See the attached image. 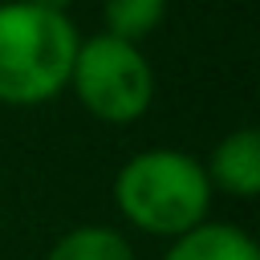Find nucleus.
<instances>
[{
    "label": "nucleus",
    "instance_id": "nucleus-1",
    "mask_svg": "<svg viewBox=\"0 0 260 260\" xmlns=\"http://www.w3.org/2000/svg\"><path fill=\"white\" fill-rule=\"evenodd\" d=\"M118 215L158 240H179L191 228H199L211 211V183L203 171V158L179 146H146L134 150L110 183Z\"/></svg>",
    "mask_w": 260,
    "mask_h": 260
},
{
    "label": "nucleus",
    "instance_id": "nucleus-2",
    "mask_svg": "<svg viewBox=\"0 0 260 260\" xmlns=\"http://www.w3.org/2000/svg\"><path fill=\"white\" fill-rule=\"evenodd\" d=\"M81 32L65 12L0 0V106H45L65 93Z\"/></svg>",
    "mask_w": 260,
    "mask_h": 260
},
{
    "label": "nucleus",
    "instance_id": "nucleus-3",
    "mask_svg": "<svg viewBox=\"0 0 260 260\" xmlns=\"http://www.w3.org/2000/svg\"><path fill=\"white\" fill-rule=\"evenodd\" d=\"M65 89H73L77 106L89 118L110 126H130L154 102V69L142 45L118 41L110 32H93L81 37Z\"/></svg>",
    "mask_w": 260,
    "mask_h": 260
},
{
    "label": "nucleus",
    "instance_id": "nucleus-4",
    "mask_svg": "<svg viewBox=\"0 0 260 260\" xmlns=\"http://www.w3.org/2000/svg\"><path fill=\"white\" fill-rule=\"evenodd\" d=\"M203 171H207L211 191H228L232 199H256L260 195V134L252 126L223 134L203 158Z\"/></svg>",
    "mask_w": 260,
    "mask_h": 260
},
{
    "label": "nucleus",
    "instance_id": "nucleus-5",
    "mask_svg": "<svg viewBox=\"0 0 260 260\" xmlns=\"http://www.w3.org/2000/svg\"><path fill=\"white\" fill-rule=\"evenodd\" d=\"M162 260H260V248L240 223L203 219L187 236L171 240Z\"/></svg>",
    "mask_w": 260,
    "mask_h": 260
},
{
    "label": "nucleus",
    "instance_id": "nucleus-6",
    "mask_svg": "<svg viewBox=\"0 0 260 260\" xmlns=\"http://www.w3.org/2000/svg\"><path fill=\"white\" fill-rule=\"evenodd\" d=\"M45 260H138L134 244L106 223H77L65 236L53 240V248L45 252Z\"/></svg>",
    "mask_w": 260,
    "mask_h": 260
},
{
    "label": "nucleus",
    "instance_id": "nucleus-7",
    "mask_svg": "<svg viewBox=\"0 0 260 260\" xmlns=\"http://www.w3.org/2000/svg\"><path fill=\"white\" fill-rule=\"evenodd\" d=\"M171 0H102V20L106 32L130 45H142L162 20H167Z\"/></svg>",
    "mask_w": 260,
    "mask_h": 260
},
{
    "label": "nucleus",
    "instance_id": "nucleus-8",
    "mask_svg": "<svg viewBox=\"0 0 260 260\" xmlns=\"http://www.w3.org/2000/svg\"><path fill=\"white\" fill-rule=\"evenodd\" d=\"M28 4H37V8H49V12H65V16H69V8H73L77 0H28Z\"/></svg>",
    "mask_w": 260,
    "mask_h": 260
}]
</instances>
